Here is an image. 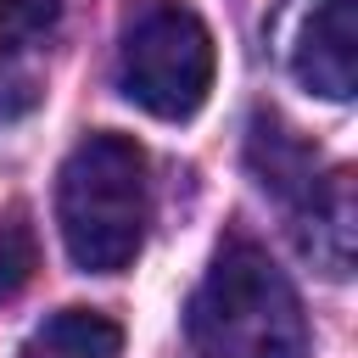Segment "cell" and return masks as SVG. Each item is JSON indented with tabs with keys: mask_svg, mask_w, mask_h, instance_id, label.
I'll list each match as a JSON object with an SVG mask.
<instances>
[{
	"mask_svg": "<svg viewBox=\"0 0 358 358\" xmlns=\"http://www.w3.org/2000/svg\"><path fill=\"white\" fill-rule=\"evenodd\" d=\"M151 185L145 151L123 134H90L67 151L56 173L62 246L84 274H123L145 241Z\"/></svg>",
	"mask_w": 358,
	"mask_h": 358,
	"instance_id": "6da1fadb",
	"label": "cell"
},
{
	"mask_svg": "<svg viewBox=\"0 0 358 358\" xmlns=\"http://www.w3.org/2000/svg\"><path fill=\"white\" fill-rule=\"evenodd\" d=\"M296 241L302 252L324 268V274H347L352 268V190H347V173H324L308 201H296Z\"/></svg>",
	"mask_w": 358,
	"mask_h": 358,
	"instance_id": "5b68a950",
	"label": "cell"
},
{
	"mask_svg": "<svg viewBox=\"0 0 358 358\" xmlns=\"http://www.w3.org/2000/svg\"><path fill=\"white\" fill-rule=\"evenodd\" d=\"M285 67L302 90L347 101L358 90V22L352 0H296L285 28Z\"/></svg>",
	"mask_w": 358,
	"mask_h": 358,
	"instance_id": "277c9868",
	"label": "cell"
},
{
	"mask_svg": "<svg viewBox=\"0 0 358 358\" xmlns=\"http://www.w3.org/2000/svg\"><path fill=\"white\" fill-rule=\"evenodd\" d=\"M218 73V50L207 22L179 0H140L117 34V84L151 117H190L201 112Z\"/></svg>",
	"mask_w": 358,
	"mask_h": 358,
	"instance_id": "3957f363",
	"label": "cell"
},
{
	"mask_svg": "<svg viewBox=\"0 0 358 358\" xmlns=\"http://www.w3.org/2000/svg\"><path fill=\"white\" fill-rule=\"evenodd\" d=\"M196 358H308V319L291 280L252 241H229L190 296Z\"/></svg>",
	"mask_w": 358,
	"mask_h": 358,
	"instance_id": "7a4b0ae2",
	"label": "cell"
},
{
	"mask_svg": "<svg viewBox=\"0 0 358 358\" xmlns=\"http://www.w3.org/2000/svg\"><path fill=\"white\" fill-rule=\"evenodd\" d=\"M56 17H62V0H0V62L34 45L39 34H50Z\"/></svg>",
	"mask_w": 358,
	"mask_h": 358,
	"instance_id": "ba28073f",
	"label": "cell"
},
{
	"mask_svg": "<svg viewBox=\"0 0 358 358\" xmlns=\"http://www.w3.org/2000/svg\"><path fill=\"white\" fill-rule=\"evenodd\" d=\"M34 274V235L17 213H0V296H17Z\"/></svg>",
	"mask_w": 358,
	"mask_h": 358,
	"instance_id": "9c48e42d",
	"label": "cell"
},
{
	"mask_svg": "<svg viewBox=\"0 0 358 358\" xmlns=\"http://www.w3.org/2000/svg\"><path fill=\"white\" fill-rule=\"evenodd\" d=\"M17 358H123V330L106 313L62 308L45 324H34V336L22 341Z\"/></svg>",
	"mask_w": 358,
	"mask_h": 358,
	"instance_id": "52a82bcc",
	"label": "cell"
},
{
	"mask_svg": "<svg viewBox=\"0 0 358 358\" xmlns=\"http://www.w3.org/2000/svg\"><path fill=\"white\" fill-rule=\"evenodd\" d=\"M246 157H252V173L263 190L285 196L291 207L308 201V190L319 185V168H313V151L280 123V117H257L252 123V140H246Z\"/></svg>",
	"mask_w": 358,
	"mask_h": 358,
	"instance_id": "8992f818",
	"label": "cell"
}]
</instances>
